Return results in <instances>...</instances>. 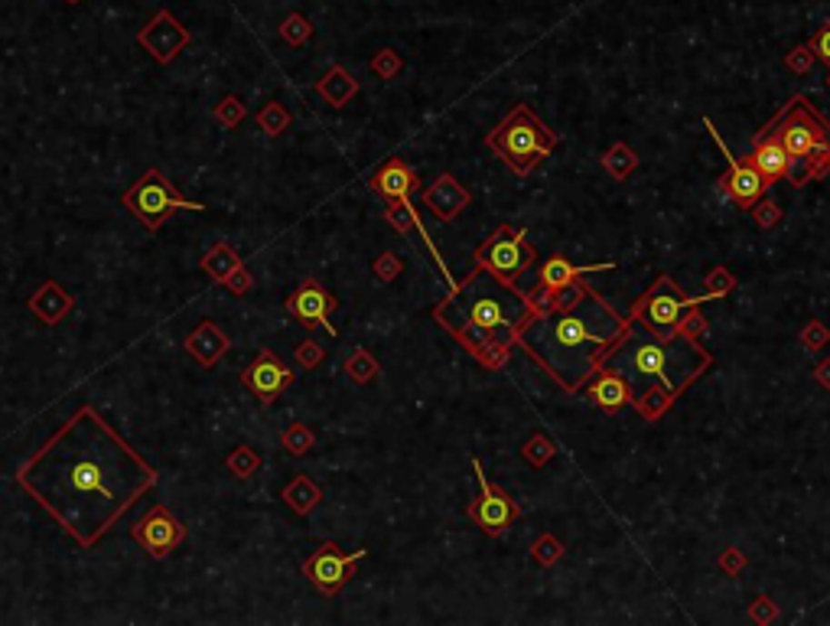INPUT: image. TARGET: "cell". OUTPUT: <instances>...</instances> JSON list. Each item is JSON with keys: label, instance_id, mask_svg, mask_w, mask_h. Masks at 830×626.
<instances>
[{"label": "cell", "instance_id": "obj_1", "mask_svg": "<svg viewBox=\"0 0 830 626\" xmlns=\"http://www.w3.org/2000/svg\"><path fill=\"white\" fill-rule=\"evenodd\" d=\"M20 490L39 502L82 548L105 535L160 483L156 467L111 428L95 405H82L16 470Z\"/></svg>", "mask_w": 830, "mask_h": 626}, {"label": "cell", "instance_id": "obj_2", "mask_svg": "<svg viewBox=\"0 0 830 626\" xmlns=\"http://www.w3.org/2000/svg\"><path fill=\"white\" fill-rule=\"evenodd\" d=\"M635 327L632 317L615 310L596 288L574 284L570 300L544 307L518 333V349L566 391L576 395Z\"/></svg>", "mask_w": 830, "mask_h": 626}, {"label": "cell", "instance_id": "obj_3", "mask_svg": "<svg viewBox=\"0 0 830 626\" xmlns=\"http://www.w3.org/2000/svg\"><path fill=\"white\" fill-rule=\"evenodd\" d=\"M537 313V304L518 284H505L489 268L473 265L463 281L453 284L434 307L440 323L475 362L502 372L518 346L521 327Z\"/></svg>", "mask_w": 830, "mask_h": 626}, {"label": "cell", "instance_id": "obj_4", "mask_svg": "<svg viewBox=\"0 0 830 626\" xmlns=\"http://www.w3.org/2000/svg\"><path fill=\"white\" fill-rule=\"evenodd\" d=\"M605 369L629 382L632 408L642 421H658L677 405L684 391L691 389L706 369L714 366L710 349L700 339L687 337H655L645 327H632L629 337L615 349L605 352Z\"/></svg>", "mask_w": 830, "mask_h": 626}, {"label": "cell", "instance_id": "obj_5", "mask_svg": "<svg viewBox=\"0 0 830 626\" xmlns=\"http://www.w3.org/2000/svg\"><path fill=\"white\" fill-rule=\"evenodd\" d=\"M765 127L785 147V156H788L785 180L792 187L801 189L830 173V121L805 95L788 98V105Z\"/></svg>", "mask_w": 830, "mask_h": 626}, {"label": "cell", "instance_id": "obj_6", "mask_svg": "<svg viewBox=\"0 0 830 626\" xmlns=\"http://www.w3.org/2000/svg\"><path fill=\"white\" fill-rule=\"evenodd\" d=\"M557 144L560 137L544 125L541 115L531 105H515L512 115L505 117L492 134H485V147L518 177H528L531 170H537L544 156L557 150Z\"/></svg>", "mask_w": 830, "mask_h": 626}, {"label": "cell", "instance_id": "obj_7", "mask_svg": "<svg viewBox=\"0 0 830 626\" xmlns=\"http://www.w3.org/2000/svg\"><path fill=\"white\" fill-rule=\"evenodd\" d=\"M704 300H714V298H710V294L691 298V294H684V290L677 288L675 278L658 274L652 288L645 290L642 298L632 304L629 317H632V323L645 327L648 333H655V337H675V329H677V323H681L684 313L691 310V307H700Z\"/></svg>", "mask_w": 830, "mask_h": 626}, {"label": "cell", "instance_id": "obj_8", "mask_svg": "<svg viewBox=\"0 0 830 626\" xmlns=\"http://www.w3.org/2000/svg\"><path fill=\"white\" fill-rule=\"evenodd\" d=\"M121 206L131 212L140 226H147V228H160L166 219H170L173 212H179V209L183 212H205V206L202 203L179 196L176 187H173V183L166 180L160 170L144 173V177H140V180L134 183L125 196H121Z\"/></svg>", "mask_w": 830, "mask_h": 626}, {"label": "cell", "instance_id": "obj_9", "mask_svg": "<svg viewBox=\"0 0 830 626\" xmlns=\"http://www.w3.org/2000/svg\"><path fill=\"white\" fill-rule=\"evenodd\" d=\"M537 261V248L528 242V232L515 226H498L489 238L473 251V265L489 268L505 284H518V278Z\"/></svg>", "mask_w": 830, "mask_h": 626}, {"label": "cell", "instance_id": "obj_10", "mask_svg": "<svg viewBox=\"0 0 830 626\" xmlns=\"http://www.w3.org/2000/svg\"><path fill=\"white\" fill-rule=\"evenodd\" d=\"M473 470H475V480H479V496L465 506V516L473 519V525L482 535L498 539V535H505L521 519V506L508 490H502V486L492 483V480L485 477L482 460H473Z\"/></svg>", "mask_w": 830, "mask_h": 626}, {"label": "cell", "instance_id": "obj_11", "mask_svg": "<svg viewBox=\"0 0 830 626\" xmlns=\"http://www.w3.org/2000/svg\"><path fill=\"white\" fill-rule=\"evenodd\" d=\"M365 555H368V548L342 551L335 541H323V545L303 561V578L310 581L323 597H335L342 587L349 584V578L355 574V564Z\"/></svg>", "mask_w": 830, "mask_h": 626}, {"label": "cell", "instance_id": "obj_12", "mask_svg": "<svg viewBox=\"0 0 830 626\" xmlns=\"http://www.w3.org/2000/svg\"><path fill=\"white\" fill-rule=\"evenodd\" d=\"M704 127L710 134H714V141H716V147L723 150V156H726V173H723L720 180H716V189H720L730 203H736L739 209H753L755 203H759L762 196H765V189H768V180L762 177L759 170H755V164L749 160V156H743V160H736V156L730 154V147H726V141H723L720 134H716V127H714V121L710 117H704Z\"/></svg>", "mask_w": 830, "mask_h": 626}, {"label": "cell", "instance_id": "obj_13", "mask_svg": "<svg viewBox=\"0 0 830 626\" xmlns=\"http://www.w3.org/2000/svg\"><path fill=\"white\" fill-rule=\"evenodd\" d=\"M131 539L137 541L150 558H166L186 541V525L173 516L170 506L156 502V506H150L147 512L131 525Z\"/></svg>", "mask_w": 830, "mask_h": 626}, {"label": "cell", "instance_id": "obj_14", "mask_svg": "<svg viewBox=\"0 0 830 626\" xmlns=\"http://www.w3.org/2000/svg\"><path fill=\"white\" fill-rule=\"evenodd\" d=\"M613 268H615V261L574 265V261H566V258H560V255H554V258H547L541 268H537L535 288H531L528 294L535 298L537 310H544V307L557 304L564 290H574V284H580V278H586V274H596V271H613Z\"/></svg>", "mask_w": 830, "mask_h": 626}, {"label": "cell", "instance_id": "obj_15", "mask_svg": "<svg viewBox=\"0 0 830 626\" xmlns=\"http://www.w3.org/2000/svg\"><path fill=\"white\" fill-rule=\"evenodd\" d=\"M294 382H296L294 369H287V362L271 349H261L248 369H241V385L265 408H271L280 399V391H287Z\"/></svg>", "mask_w": 830, "mask_h": 626}, {"label": "cell", "instance_id": "obj_16", "mask_svg": "<svg viewBox=\"0 0 830 626\" xmlns=\"http://www.w3.org/2000/svg\"><path fill=\"white\" fill-rule=\"evenodd\" d=\"M339 307V300L329 294L323 284L316 281V278H306V281L296 284V290L290 294L287 300H284V310L294 317L300 327L306 329H326L329 337H335L339 329L329 323V313Z\"/></svg>", "mask_w": 830, "mask_h": 626}, {"label": "cell", "instance_id": "obj_17", "mask_svg": "<svg viewBox=\"0 0 830 626\" xmlns=\"http://www.w3.org/2000/svg\"><path fill=\"white\" fill-rule=\"evenodd\" d=\"M189 39H193L189 30L179 24L170 10H156V14L150 16V24L137 33V43L147 49L160 66H170L173 59L189 46Z\"/></svg>", "mask_w": 830, "mask_h": 626}, {"label": "cell", "instance_id": "obj_18", "mask_svg": "<svg viewBox=\"0 0 830 626\" xmlns=\"http://www.w3.org/2000/svg\"><path fill=\"white\" fill-rule=\"evenodd\" d=\"M420 203H424V209L434 212V219L453 222L459 212H465V206L473 203V196L453 173H440L430 187L420 189Z\"/></svg>", "mask_w": 830, "mask_h": 626}, {"label": "cell", "instance_id": "obj_19", "mask_svg": "<svg viewBox=\"0 0 830 626\" xmlns=\"http://www.w3.org/2000/svg\"><path fill=\"white\" fill-rule=\"evenodd\" d=\"M372 189L385 199V203H395V199H411L414 189H420V180H417V173L404 164V160L391 156V160H385V164L375 170Z\"/></svg>", "mask_w": 830, "mask_h": 626}, {"label": "cell", "instance_id": "obj_20", "mask_svg": "<svg viewBox=\"0 0 830 626\" xmlns=\"http://www.w3.org/2000/svg\"><path fill=\"white\" fill-rule=\"evenodd\" d=\"M583 389H586V399H590L593 405L605 408V411L632 408V401H635L629 382H625L622 376H615L613 369H605V366H599V372L590 379V382L583 385Z\"/></svg>", "mask_w": 830, "mask_h": 626}, {"label": "cell", "instance_id": "obj_21", "mask_svg": "<svg viewBox=\"0 0 830 626\" xmlns=\"http://www.w3.org/2000/svg\"><path fill=\"white\" fill-rule=\"evenodd\" d=\"M183 349H186L199 366L212 369L228 352V337L218 329L215 320H202L199 327L183 339Z\"/></svg>", "mask_w": 830, "mask_h": 626}, {"label": "cell", "instance_id": "obj_22", "mask_svg": "<svg viewBox=\"0 0 830 626\" xmlns=\"http://www.w3.org/2000/svg\"><path fill=\"white\" fill-rule=\"evenodd\" d=\"M749 160H753L755 170H759L768 183H772V180H785V167H788V156H785V147L778 144V137L768 131L765 125H762L759 134L753 137Z\"/></svg>", "mask_w": 830, "mask_h": 626}, {"label": "cell", "instance_id": "obj_23", "mask_svg": "<svg viewBox=\"0 0 830 626\" xmlns=\"http://www.w3.org/2000/svg\"><path fill=\"white\" fill-rule=\"evenodd\" d=\"M72 307H75V298H72L69 290H65L59 281H46L30 298V313L33 317H39L43 327H55V323H63V317L72 310Z\"/></svg>", "mask_w": 830, "mask_h": 626}, {"label": "cell", "instance_id": "obj_24", "mask_svg": "<svg viewBox=\"0 0 830 626\" xmlns=\"http://www.w3.org/2000/svg\"><path fill=\"white\" fill-rule=\"evenodd\" d=\"M316 92H319V98H326V105H333V108H345V105L358 95V82H355V76H349V69L333 66V69L316 82Z\"/></svg>", "mask_w": 830, "mask_h": 626}, {"label": "cell", "instance_id": "obj_25", "mask_svg": "<svg viewBox=\"0 0 830 626\" xmlns=\"http://www.w3.org/2000/svg\"><path fill=\"white\" fill-rule=\"evenodd\" d=\"M280 500L287 502L290 509H294L296 516H310L313 509L323 502V490H319L316 483H313L306 473H300V477H294L287 486H284V493H280Z\"/></svg>", "mask_w": 830, "mask_h": 626}, {"label": "cell", "instance_id": "obj_26", "mask_svg": "<svg viewBox=\"0 0 830 626\" xmlns=\"http://www.w3.org/2000/svg\"><path fill=\"white\" fill-rule=\"evenodd\" d=\"M241 265H245V261H241V255L228 242H215L205 255H202V271L218 284H225L228 274H235Z\"/></svg>", "mask_w": 830, "mask_h": 626}, {"label": "cell", "instance_id": "obj_27", "mask_svg": "<svg viewBox=\"0 0 830 626\" xmlns=\"http://www.w3.org/2000/svg\"><path fill=\"white\" fill-rule=\"evenodd\" d=\"M345 376L352 379L355 385H372L375 379L381 376V366H378V359H375L372 352L365 349V346H358V349H352V356L345 359Z\"/></svg>", "mask_w": 830, "mask_h": 626}, {"label": "cell", "instance_id": "obj_28", "mask_svg": "<svg viewBox=\"0 0 830 626\" xmlns=\"http://www.w3.org/2000/svg\"><path fill=\"white\" fill-rule=\"evenodd\" d=\"M603 167H605V173H613V180H629L638 167V154L629 147V144L619 141L603 154Z\"/></svg>", "mask_w": 830, "mask_h": 626}, {"label": "cell", "instance_id": "obj_29", "mask_svg": "<svg viewBox=\"0 0 830 626\" xmlns=\"http://www.w3.org/2000/svg\"><path fill=\"white\" fill-rule=\"evenodd\" d=\"M385 219H388L401 235H407V232H414V228H417V232L424 235V238H427V245H430V235L424 232V226H420V219H417V212H414L411 199H395V203H388V209H385ZM430 248H434V245H430Z\"/></svg>", "mask_w": 830, "mask_h": 626}, {"label": "cell", "instance_id": "obj_30", "mask_svg": "<svg viewBox=\"0 0 830 626\" xmlns=\"http://www.w3.org/2000/svg\"><path fill=\"white\" fill-rule=\"evenodd\" d=\"M521 457H525V463H531V467H547V463L557 457V444H554L547 434L535 430V434L521 444Z\"/></svg>", "mask_w": 830, "mask_h": 626}, {"label": "cell", "instance_id": "obj_31", "mask_svg": "<svg viewBox=\"0 0 830 626\" xmlns=\"http://www.w3.org/2000/svg\"><path fill=\"white\" fill-rule=\"evenodd\" d=\"M280 444H284V450H287L290 457H303L316 447V434H313L310 424L294 421L287 430H284V434H280Z\"/></svg>", "mask_w": 830, "mask_h": 626}, {"label": "cell", "instance_id": "obj_32", "mask_svg": "<svg viewBox=\"0 0 830 626\" xmlns=\"http://www.w3.org/2000/svg\"><path fill=\"white\" fill-rule=\"evenodd\" d=\"M564 541L557 539L554 532H544L535 539V545H531V561L541 564V568H554V564L564 558Z\"/></svg>", "mask_w": 830, "mask_h": 626}, {"label": "cell", "instance_id": "obj_33", "mask_svg": "<svg viewBox=\"0 0 830 626\" xmlns=\"http://www.w3.org/2000/svg\"><path fill=\"white\" fill-rule=\"evenodd\" d=\"M225 467H228V473H235L238 480H248V477H255L257 470H261V454H257L255 447L241 444V447H235L232 454H228Z\"/></svg>", "mask_w": 830, "mask_h": 626}, {"label": "cell", "instance_id": "obj_34", "mask_svg": "<svg viewBox=\"0 0 830 626\" xmlns=\"http://www.w3.org/2000/svg\"><path fill=\"white\" fill-rule=\"evenodd\" d=\"M257 127H261L267 137H280V134L290 127V111L280 102H267L265 108L257 111Z\"/></svg>", "mask_w": 830, "mask_h": 626}, {"label": "cell", "instance_id": "obj_35", "mask_svg": "<svg viewBox=\"0 0 830 626\" xmlns=\"http://www.w3.org/2000/svg\"><path fill=\"white\" fill-rule=\"evenodd\" d=\"M368 69H372V76H378L381 82H391V78L404 69V56L397 53V49H381V53L372 56Z\"/></svg>", "mask_w": 830, "mask_h": 626}, {"label": "cell", "instance_id": "obj_36", "mask_svg": "<svg viewBox=\"0 0 830 626\" xmlns=\"http://www.w3.org/2000/svg\"><path fill=\"white\" fill-rule=\"evenodd\" d=\"M310 36H313V24L303 14H290L287 20L280 24V39H284L287 46H303Z\"/></svg>", "mask_w": 830, "mask_h": 626}, {"label": "cell", "instance_id": "obj_37", "mask_svg": "<svg viewBox=\"0 0 830 626\" xmlns=\"http://www.w3.org/2000/svg\"><path fill=\"white\" fill-rule=\"evenodd\" d=\"M212 115H215V121L222 127H238L241 121H245V115H248V108H245V102L241 98H235V95H225L222 102L212 108Z\"/></svg>", "mask_w": 830, "mask_h": 626}, {"label": "cell", "instance_id": "obj_38", "mask_svg": "<svg viewBox=\"0 0 830 626\" xmlns=\"http://www.w3.org/2000/svg\"><path fill=\"white\" fill-rule=\"evenodd\" d=\"M704 288H706V294H710V298L720 300V298H726L733 288H736V278H733V271L726 265H716L714 271H706Z\"/></svg>", "mask_w": 830, "mask_h": 626}, {"label": "cell", "instance_id": "obj_39", "mask_svg": "<svg viewBox=\"0 0 830 626\" xmlns=\"http://www.w3.org/2000/svg\"><path fill=\"white\" fill-rule=\"evenodd\" d=\"M798 339H801V346H805L807 352H821L824 346L830 343V329L824 327L821 320H807L805 327H801V333H798Z\"/></svg>", "mask_w": 830, "mask_h": 626}, {"label": "cell", "instance_id": "obj_40", "mask_svg": "<svg viewBox=\"0 0 830 626\" xmlns=\"http://www.w3.org/2000/svg\"><path fill=\"white\" fill-rule=\"evenodd\" d=\"M778 617H782V611H778V603L772 601V597L768 594L753 597V603H749V620H753V623L768 626V623H775Z\"/></svg>", "mask_w": 830, "mask_h": 626}, {"label": "cell", "instance_id": "obj_41", "mask_svg": "<svg viewBox=\"0 0 830 626\" xmlns=\"http://www.w3.org/2000/svg\"><path fill=\"white\" fill-rule=\"evenodd\" d=\"M706 327H710V323H706L704 310H700V307H691V310L681 317V323H677L675 333L677 337H687V339H700L706 333Z\"/></svg>", "mask_w": 830, "mask_h": 626}, {"label": "cell", "instance_id": "obj_42", "mask_svg": "<svg viewBox=\"0 0 830 626\" xmlns=\"http://www.w3.org/2000/svg\"><path fill=\"white\" fill-rule=\"evenodd\" d=\"M372 271H375V278H378V281L391 284V281L397 278V274L404 271V261L397 258L395 251H381L378 258L372 261Z\"/></svg>", "mask_w": 830, "mask_h": 626}, {"label": "cell", "instance_id": "obj_43", "mask_svg": "<svg viewBox=\"0 0 830 626\" xmlns=\"http://www.w3.org/2000/svg\"><path fill=\"white\" fill-rule=\"evenodd\" d=\"M815 63H817V56H815V49H811V43H805V46H795L792 53L785 56V66H788L795 76H807V72L815 69Z\"/></svg>", "mask_w": 830, "mask_h": 626}, {"label": "cell", "instance_id": "obj_44", "mask_svg": "<svg viewBox=\"0 0 830 626\" xmlns=\"http://www.w3.org/2000/svg\"><path fill=\"white\" fill-rule=\"evenodd\" d=\"M749 212H753L755 226H762V228H775L778 222H782V206H778L775 199H765V196H762Z\"/></svg>", "mask_w": 830, "mask_h": 626}, {"label": "cell", "instance_id": "obj_45", "mask_svg": "<svg viewBox=\"0 0 830 626\" xmlns=\"http://www.w3.org/2000/svg\"><path fill=\"white\" fill-rule=\"evenodd\" d=\"M294 359H296V366H300V369H316L319 362L326 359V349H323L316 339H306V343L296 346Z\"/></svg>", "mask_w": 830, "mask_h": 626}, {"label": "cell", "instance_id": "obj_46", "mask_svg": "<svg viewBox=\"0 0 830 626\" xmlns=\"http://www.w3.org/2000/svg\"><path fill=\"white\" fill-rule=\"evenodd\" d=\"M716 568H720L723 574L736 578V574H743V568H745V555L739 548H723V555L716 558Z\"/></svg>", "mask_w": 830, "mask_h": 626}, {"label": "cell", "instance_id": "obj_47", "mask_svg": "<svg viewBox=\"0 0 830 626\" xmlns=\"http://www.w3.org/2000/svg\"><path fill=\"white\" fill-rule=\"evenodd\" d=\"M807 43H811V49H815L817 59H821V63L830 69V20L824 24V30H817L815 36L807 39Z\"/></svg>", "mask_w": 830, "mask_h": 626}, {"label": "cell", "instance_id": "obj_48", "mask_svg": "<svg viewBox=\"0 0 830 626\" xmlns=\"http://www.w3.org/2000/svg\"><path fill=\"white\" fill-rule=\"evenodd\" d=\"M251 284H255V281H251V274H248V268H245V265H241L238 271L228 274V278H225L228 294H235V298H245V294L251 290Z\"/></svg>", "mask_w": 830, "mask_h": 626}, {"label": "cell", "instance_id": "obj_49", "mask_svg": "<svg viewBox=\"0 0 830 626\" xmlns=\"http://www.w3.org/2000/svg\"><path fill=\"white\" fill-rule=\"evenodd\" d=\"M815 382L821 385V389H827V391H830V356H827V359H821V362L815 366Z\"/></svg>", "mask_w": 830, "mask_h": 626}, {"label": "cell", "instance_id": "obj_50", "mask_svg": "<svg viewBox=\"0 0 830 626\" xmlns=\"http://www.w3.org/2000/svg\"><path fill=\"white\" fill-rule=\"evenodd\" d=\"M827 92H830V72H827Z\"/></svg>", "mask_w": 830, "mask_h": 626}, {"label": "cell", "instance_id": "obj_51", "mask_svg": "<svg viewBox=\"0 0 830 626\" xmlns=\"http://www.w3.org/2000/svg\"><path fill=\"white\" fill-rule=\"evenodd\" d=\"M69 4H78V0H69Z\"/></svg>", "mask_w": 830, "mask_h": 626}]
</instances>
